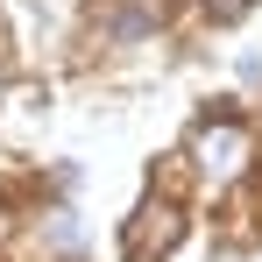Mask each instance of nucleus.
<instances>
[{
  "label": "nucleus",
  "instance_id": "f03ea898",
  "mask_svg": "<svg viewBox=\"0 0 262 262\" xmlns=\"http://www.w3.org/2000/svg\"><path fill=\"white\" fill-rule=\"evenodd\" d=\"M206 7H213L220 21H234V14H241V7H248V0H206Z\"/></svg>",
  "mask_w": 262,
  "mask_h": 262
},
{
  "label": "nucleus",
  "instance_id": "f257e3e1",
  "mask_svg": "<svg viewBox=\"0 0 262 262\" xmlns=\"http://www.w3.org/2000/svg\"><path fill=\"white\" fill-rule=\"evenodd\" d=\"M191 149H199V163H206V170H241V156H248V135L241 128H227V121H220V128H199V142H191Z\"/></svg>",
  "mask_w": 262,
  "mask_h": 262
}]
</instances>
